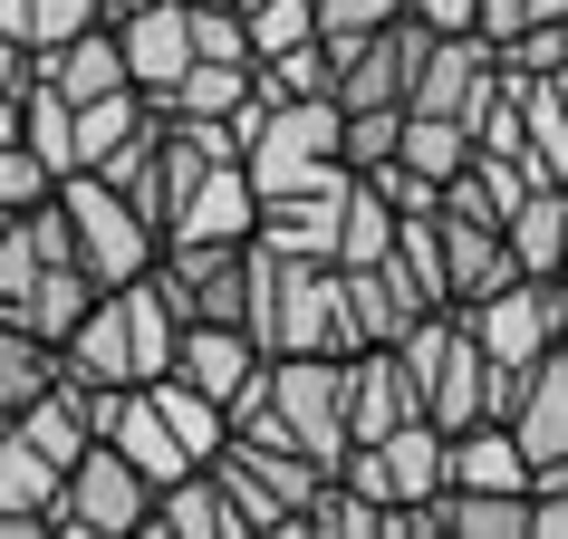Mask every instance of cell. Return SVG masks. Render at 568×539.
<instances>
[{"label": "cell", "instance_id": "44dd1931", "mask_svg": "<svg viewBox=\"0 0 568 539\" xmlns=\"http://www.w3.org/2000/svg\"><path fill=\"white\" fill-rule=\"evenodd\" d=\"M251 88H261V59H193L174 78V96H154V106L164 116H241Z\"/></svg>", "mask_w": 568, "mask_h": 539}, {"label": "cell", "instance_id": "6da1fadb", "mask_svg": "<svg viewBox=\"0 0 568 539\" xmlns=\"http://www.w3.org/2000/svg\"><path fill=\"white\" fill-rule=\"evenodd\" d=\"M59 203H68V222H78V261H88L106 289H125V279H145V270L164 261V232L125 203V183H106V174H59Z\"/></svg>", "mask_w": 568, "mask_h": 539}, {"label": "cell", "instance_id": "4fadbf2b", "mask_svg": "<svg viewBox=\"0 0 568 539\" xmlns=\"http://www.w3.org/2000/svg\"><path fill=\"white\" fill-rule=\"evenodd\" d=\"M415 415H424V395L405 376V357L395 347H357L347 357V424H357V444H386L395 424H415Z\"/></svg>", "mask_w": 568, "mask_h": 539}, {"label": "cell", "instance_id": "7402d4cb", "mask_svg": "<svg viewBox=\"0 0 568 539\" xmlns=\"http://www.w3.org/2000/svg\"><path fill=\"white\" fill-rule=\"evenodd\" d=\"M49 386H59V347L20 318H0V424H20Z\"/></svg>", "mask_w": 568, "mask_h": 539}, {"label": "cell", "instance_id": "1f68e13d", "mask_svg": "<svg viewBox=\"0 0 568 539\" xmlns=\"http://www.w3.org/2000/svg\"><path fill=\"white\" fill-rule=\"evenodd\" d=\"M97 20H106V0H30V49L49 59V49H68V39H88Z\"/></svg>", "mask_w": 568, "mask_h": 539}, {"label": "cell", "instance_id": "ba28073f", "mask_svg": "<svg viewBox=\"0 0 568 539\" xmlns=\"http://www.w3.org/2000/svg\"><path fill=\"white\" fill-rule=\"evenodd\" d=\"M347 193H357V164H337V174L300 183V193H270L261 241L290 251V261H337V241H347Z\"/></svg>", "mask_w": 568, "mask_h": 539}, {"label": "cell", "instance_id": "7c38bea8", "mask_svg": "<svg viewBox=\"0 0 568 539\" xmlns=\"http://www.w3.org/2000/svg\"><path fill=\"white\" fill-rule=\"evenodd\" d=\"M347 270V261H337ZM424 289L405 279V261H366V270H347V337L357 347H405V328L424 318Z\"/></svg>", "mask_w": 568, "mask_h": 539}, {"label": "cell", "instance_id": "d6986e66", "mask_svg": "<svg viewBox=\"0 0 568 539\" xmlns=\"http://www.w3.org/2000/svg\"><path fill=\"white\" fill-rule=\"evenodd\" d=\"M501 232H510V251H520L530 279H568V183H530Z\"/></svg>", "mask_w": 568, "mask_h": 539}, {"label": "cell", "instance_id": "b9f144b4", "mask_svg": "<svg viewBox=\"0 0 568 539\" xmlns=\"http://www.w3.org/2000/svg\"><path fill=\"white\" fill-rule=\"evenodd\" d=\"M559 347H568V337H559Z\"/></svg>", "mask_w": 568, "mask_h": 539}, {"label": "cell", "instance_id": "cb8c5ba5", "mask_svg": "<svg viewBox=\"0 0 568 539\" xmlns=\"http://www.w3.org/2000/svg\"><path fill=\"white\" fill-rule=\"evenodd\" d=\"M145 395L164 405V424H174V434H183L193 452H203V462H212L222 444H232V405H222V395H203L193 376H145Z\"/></svg>", "mask_w": 568, "mask_h": 539}, {"label": "cell", "instance_id": "8d00e7d4", "mask_svg": "<svg viewBox=\"0 0 568 539\" xmlns=\"http://www.w3.org/2000/svg\"><path fill=\"white\" fill-rule=\"evenodd\" d=\"M30 78H39V49L0 30V88H30Z\"/></svg>", "mask_w": 568, "mask_h": 539}, {"label": "cell", "instance_id": "d590c367", "mask_svg": "<svg viewBox=\"0 0 568 539\" xmlns=\"http://www.w3.org/2000/svg\"><path fill=\"white\" fill-rule=\"evenodd\" d=\"M415 20H434V30H473L481 20V0H405Z\"/></svg>", "mask_w": 568, "mask_h": 539}, {"label": "cell", "instance_id": "9a60e30c", "mask_svg": "<svg viewBox=\"0 0 568 539\" xmlns=\"http://www.w3.org/2000/svg\"><path fill=\"white\" fill-rule=\"evenodd\" d=\"M444 261H453V308L491 299V289H510V279H530L520 270V251H510L501 222H473V212H444Z\"/></svg>", "mask_w": 568, "mask_h": 539}, {"label": "cell", "instance_id": "f35d334b", "mask_svg": "<svg viewBox=\"0 0 568 539\" xmlns=\"http://www.w3.org/2000/svg\"><path fill=\"white\" fill-rule=\"evenodd\" d=\"M125 10H135V0H106V20H125Z\"/></svg>", "mask_w": 568, "mask_h": 539}, {"label": "cell", "instance_id": "60d3db41", "mask_svg": "<svg viewBox=\"0 0 568 539\" xmlns=\"http://www.w3.org/2000/svg\"><path fill=\"white\" fill-rule=\"evenodd\" d=\"M241 10H251V0H241Z\"/></svg>", "mask_w": 568, "mask_h": 539}, {"label": "cell", "instance_id": "ab89813d", "mask_svg": "<svg viewBox=\"0 0 568 539\" xmlns=\"http://www.w3.org/2000/svg\"><path fill=\"white\" fill-rule=\"evenodd\" d=\"M10 222H20V212H0V232H10Z\"/></svg>", "mask_w": 568, "mask_h": 539}, {"label": "cell", "instance_id": "83f0119b", "mask_svg": "<svg viewBox=\"0 0 568 539\" xmlns=\"http://www.w3.org/2000/svg\"><path fill=\"white\" fill-rule=\"evenodd\" d=\"M20 106H30V154L49 164V174H78V106H68L49 78H30V96H20Z\"/></svg>", "mask_w": 568, "mask_h": 539}, {"label": "cell", "instance_id": "ffe728a7", "mask_svg": "<svg viewBox=\"0 0 568 539\" xmlns=\"http://www.w3.org/2000/svg\"><path fill=\"white\" fill-rule=\"evenodd\" d=\"M154 530H174V539H241V520H232V491H222V472H183V481H164L154 491Z\"/></svg>", "mask_w": 568, "mask_h": 539}, {"label": "cell", "instance_id": "603a6c76", "mask_svg": "<svg viewBox=\"0 0 568 539\" xmlns=\"http://www.w3.org/2000/svg\"><path fill=\"white\" fill-rule=\"evenodd\" d=\"M145 125H154V96H145V88L88 96V106H78V174H88V164H106L116 145H135Z\"/></svg>", "mask_w": 568, "mask_h": 539}, {"label": "cell", "instance_id": "9c48e42d", "mask_svg": "<svg viewBox=\"0 0 568 539\" xmlns=\"http://www.w3.org/2000/svg\"><path fill=\"white\" fill-rule=\"evenodd\" d=\"M116 39H125V68H135V88H145V96H174V78L203 59L193 0H135V10L116 20Z\"/></svg>", "mask_w": 568, "mask_h": 539}, {"label": "cell", "instance_id": "5b68a950", "mask_svg": "<svg viewBox=\"0 0 568 539\" xmlns=\"http://www.w3.org/2000/svg\"><path fill=\"white\" fill-rule=\"evenodd\" d=\"M59 530H154V481L135 472V452H116L97 434L78 462H68V491H59Z\"/></svg>", "mask_w": 568, "mask_h": 539}, {"label": "cell", "instance_id": "30bf717a", "mask_svg": "<svg viewBox=\"0 0 568 539\" xmlns=\"http://www.w3.org/2000/svg\"><path fill=\"white\" fill-rule=\"evenodd\" d=\"M59 491H68V472L20 424H0V539H49L59 530Z\"/></svg>", "mask_w": 568, "mask_h": 539}, {"label": "cell", "instance_id": "5bb4252c", "mask_svg": "<svg viewBox=\"0 0 568 539\" xmlns=\"http://www.w3.org/2000/svg\"><path fill=\"white\" fill-rule=\"evenodd\" d=\"M59 376H88V386H145V376H135V328H125V289H106V299L59 337Z\"/></svg>", "mask_w": 568, "mask_h": 539}, {"label": "cell", "instance_id": "484cf974", "mask_svg": "<svg viewBox=\"0 0 568 539\" xmlns=\"http://www.w3.org/2000/svg\"><path fill=\"white\" fill-rule=\"evenodd\" d=\"M261 96H270V106H290V96H337L328 30H318V39H300V49H280V59H261Z\"/></svg>", "mask_w": 568, "mask_h": 539}, {"label": "cell", "instance_id": "d4e9b609", "mask_svg": "<svg viewBox=\"0 0 568 539\" xmlns=\"http://www.w3.org/2000/svg\"><path fill=\"white\" fill-rule=\"evenodd\" d=\"M395 261H405V279H415L434 308H453V261H444V212H405L395 222Z\"/></svg>", "mask_w": 568, "mask_h": 539}, {"label": "cell", "instance_id": "8fae6325", "mask_svg": "<svg viewBox=\"0 0 568 539\" xmlns=\"http://www.w3.org/2000/svg\"><path fill=\"white\" fill-rule=\"evenodd\" d=\"M510 434L530 452V491L539 481H568V347H549V357L530 366V386L510 405Z\"/></svg>", "mask_w": 568, "mask_h": 539}, {"label": "cell", "instance_id": "f1b7e54d", "mask_svg": "<svg viewBox=\"0 0 568 539\" xmlns=\"http://www.w3.org/2000/svg\"><path fill=\"white\" fill-rule=\"evenodd\" d=\"M212 472H222V491H232V520H241V530H300V510L280 501V491H270V481L251 472V462H241L232 444L212 452Z\"/></svg>", "mask_w": 568, "mask_h": 539}, {"label": "cell", "instance_id": "8992f818", "mask_svg": "<svg viewBox=\"0 0 568 539\" xmlns=\"http://www.w3.org/2000/svg\"><path fill=\"white\" fill-rule=\"evenodd\" d=\"M444 424L434 415H415V424H395L386 444H347V462H337V472L357 481L366 501H386V510H405V501H434V491H444Z\"/></svg>", "mask_w": 568, "mask_h": 539}, {"label": "cell", "instance_id": "277c9868", "mask_svg": "<svg viewBox=\"0 0 568 539\" xmlns=\"http://www.w3.org/2000/svg\"><path fill=\"white\" fill-rule=\"evenodd\" d=\"M270 405L290 415V434H300L318 462H347V444H357V424H347V357H270Z\"/></svg>", "mask_w": 568, "mask_h": 539}, {"label": "cell", "instance_id": "4dcf8cb0", "mask_svg": "<svg viewBox=\"0 0 568 539\" xmlns=\"http://www.w3.org/2000/svg\"><path fill=\"white\" fill-rule=\"evenodd\" d=\"M241 20H251V59H280V49L318 39V0H251Z\"/></svg>", "mask_w": 568, "mask_h": 539}, {"label": "cell", "instance_id": "f546056e", "mask_svg": "<svg viewBox=\"0 0 568 539\" xmlns=\"http://www.w3.org/2000/svg\"><path fill=\"white\" fill-rule=\"evenodd\" d=\"M300 530H328V539H376V530H386V501H366L357 481L337 472L328 491H318V501L300 510Z\"/></svg>", "mask_w": 568, "mask_h": 539}, {"label": "cell", "instance_id": "e0dca14e", "mask_svg": "<svg viewBox=\"0 0 568 539\" xmlns=\"http://www.w3.org/2000/svg\"><path fill=\"white\" fill-rule=\"evenodd\" d=\"M164 241H261V183H251V164H212Z\"/></svg>", "mask_w": 568, "mask_h": 539}, {"label": "cell", "instance_id": "4316f807", "mask_svg": "<svg viewBox=\"0 0 568 539\" xmlns=\"http://www.w3.org/2000/svg\"><path fill=\"white\" fill-rule=\"evenodd\" d=\"M395 222H405V212H395L386 193H376V183L357 174V193H347V241H337V261H347V270L395 261Z\"/></svg>", "mask_w": 568, "mask_h": 539}, {"label": "cell", "instance_id": "74e56055", "mask_svg": "<svg viewBox=\"0 0 568 539\" xmlns=\"http://www.w3.org/2000/svg\"><path fill=\"white\" fill-rule=\"evenodd\" d=\"M0 30H10V39H30V0H0Z\"/></svg>", "mask_w": 568, "mask_h": 539}, {"label": "cell", "instance_id": "836d02e7", "mask_svg": "<svg viewBox=\"0 0 568 539\" xmlns=\"http://www.w3.org/2000/svg\"><path fill=\"white\" fill-rule=\"evenodd\" d=\"M49 193H59V174H49L30 145H0V212H30V203H49Z\"/></svg>", "mask_w": 568, "mask_h": 539}, {"label": "cell", "instance_id": "3957f363", "mask_svg": "<svg viewBox=\"0 0 568 539\" xmlns=\"http://www.w3.org/2000/svg\"><path fill=\"white\" fill-rule=\"evenodd\" d=\"M434 20H386V30H357V39H328V59H337V106H405L415 96V68L434 59Z\"/></svg>", "mask_w": 568, "mask_h": 539}, {"label": "cell", "instance_id": "e575fe53", "mask_svg": "<svg viewBox=\"0 0 568 539\" xmlns=\"http://www.w3.org/2000/svg\"><path fill=\"white\" fill-rule=\"evenodd\" d=\"M386 20H405V0H318V30H328V39L386 30Z\"/></svg>", "mask_w": 568, "mask_h": 539}, {"label": "cell", "instance_id": "52a82bcc", "mask_svg": "<svg viewBox=\"0 0 568 539\" xmlns=\"http://www.w3.org/2000/svg\"><path fill=\"white\" fill-rule=\"evenodd\" d=\"M463 318H473V337L501 366H539L568 337V279H510V289H491V299H473Z\"/></svg>", "mask_w": 568, "mask_h": 539}, {"label": "cell", "instance_id": "7a4b0ae2", "mask_svg": "<svg viewBox=\"0 0 568 539\" xmlns=\"http://www.w3.org/2000/svg\"><path fill=\"white\" fill-rule=\"evenodd\" d=\"M337 164H347V106H337V96H290V106H270L261 145H251L261 203H270V193H300V183H318V174H337Z\"/></svg>", "mask_w": 568, "mask_h": 539}, {"label": "cell", "instance_id": "ac0fdd59", "mask_svg": "<svg viewBox=\"0 0 568 539\" xmlns=\"http://www.w3.org/2000/svg\"><path fill=\"white\" fill-rule=\"evenodd\" d=\"M39 78L68 96V106H88V96H116V88H135V68H125V39H116V20H97L88 39H68V49H49L39 59Z\"/></svg>", "mask_w": 568, "mask_h": 539}, {"label": "cell", "instance_id": "d6a6232c", "mask_svg": "<svg viewBox=\"0 0 568 539\" xmlns=\"http://www.w3.org/2000/svg\"><path fill=\"white\" fill-rule=\"evenodd\" d=\"M395 135H405V106H347V164H386L395 154Z\"/></svg>", "mask_w": 568, "mask_h": 539}, {"label": "cell", "instance_id": "2e32d148", "mask_svg": "<svg viewBox=\"0 0 568 539\" xmlns=\"http://www.w3.org/2000/svg\"><path fill=\"white\" fill-rule=\"evenodd\" d=\"M444 491H530V452H520V434H510L501 415L463 424L444 444Z\"/></svg>", "mask_w": 568, "mask_h": 539}]
</instances>
